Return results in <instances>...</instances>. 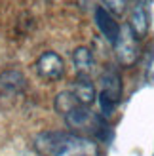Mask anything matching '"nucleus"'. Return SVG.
Wrapping results in <instances>:
<instances>
[{"label":"nucleus","instance_id":"nucleus-1","mask_svg":"<svg viewBox=\"0 0 154 156\" xmlns=\"http://www.w3.org/2000/svg\"><path fill=\"white\" fill-rule=\"evenodd\" d=\"M34 149L40 156H101L93 139L67 131H42L34 137Z\"/></svg>","mask_w":154,"mask_h":156},{"label":"nucleus","instance_id":"nucleus-2","mask_svg":"<svg viewBox=\"0 0 154 156\" xmlns=\"http://www.w3.org/2000/svg\"><path fill=\"white\" fill-rule=\"evenodd\" d=\"M114 50H116V57L122 65L129 67L137 61V57H139V44H137V36L129 29V25L120 27V34H118L116 44H114Z\"/></svg>","mask_w":154,"mask_h":156},{"label":"nucleus","instance_id":"nucleus-3","mask_svg":"<svg viewBox=\"0 0 154 156\" xmlns=\"http://www.w3.org/2000/svg\"><path fill=\"white\" fill-rule=\"evenodd\" d=\"M36 73L44 80H59L65 74V61L55 51H44L36 61Z\"/></svg>","mask_w":154,"mask_h":156},{"label":"nucleus","instance_id":"nucleus-4","mask_svg":"<svg viewBox=\"0 0 154 156\" xmlns=\"http://www.w3.org/2000/svg\"><path fill=\"white\" fill-rule=\"evenodd\" d=\"M95 25H97L99 30H101V34H103L112 46L116 44L118 34H120V25H118V21L114 19V15H110V13L107 12L105 8H101V6L95 10Z\"/></svg>","mask_w":154,"mask_h":156},{"label":"nucleus","instance_id":"nucleus-5","mask_svg":"<svg viewBox=\"0 0 154 156\" xmlns=\"http://www.w3.org/2000/svg\"><path fill=\"white\" fill-rule=\"evenodd\" d=\"M103 95H107L109 99H112L114 103H118L122 97V80L120 74L114 71V69H107V71L101 74V91Z\"/></svg>","mask_w":154,"mask_h":156},{"label":"nucleus","instance_id":"nucleus-6","mask_svg":"<svg viewBox=\"0 0 154 156\" xmlns=\"http://www.w3.org/2000/svg\"><path fill=\"white\" fill-rule=\"evenodd\" d=\"M129 29L133 30V34L137 38H143L149 30V13H147V8H145L143 2H137L131 10V15H129Z\"/></svg>","mask_w":154,"mask_h":156},{"label":"nucleus","instance_id":"nucleus-7","mask_svg":"<svg viewBox=\"0 0 154 156\" xmlns=\"http://www.w3.org/2000/svg\"><path fill=\"white\" fill-rule=\"evenodd\" d=\"M68 90H71L72 95L78 99L82 105H86V107H89V105L95 101V97H97L93 84H91L88 78H78V80H76Z\"/></svg>","mask_w":154,"mask_h":156},{"label":"nucleus","instance_id":"nucleus-8","mask_svg":"<svg viewBox=\"0 0 154 156\" xmlns=\"http://www.w3.org/2000/svg\"><path fill=\"white\" fill-rule=\"evenodd\" d=\"M72 63H74V69L76 73L80 74V78H88V74L91 73V69H93V53H91L88 48H76L72 51Z\"/></svg>","mask_w":154,"mask_h":156},{"label":"nucleus","instance_id":"nucleus-9","mask_svg":"<svg viewBox=\"0 0 154 156\" xmlns=\"http://www.w3.org/2000/svg\"><path fill=\"white\" fill-rule=\"evenodd\" d=\"M25 88V76L19 71H4L0 74V90H4L6 93H19Z\"/></svg>","mask_w":154,"mask_h":156},{"label":"nucleus","instance_id":"nucleus-10","mask_svg":"<svg viewBox=\"0 0 154 156\" xmlns=\"http://www.w3.org/2000/svg\"><path fill=\"white\" fill-rule=\"evenodd\" d=\"M99 108H101V116L103 118H110L114 108H116V103H114L112 99H109L107 95H103V93H99Z\"/></svg>","mask_w":154,"mask_h":156},{"label":"nucleus","instance_id":"nucleus-11","mask_svg":"<svg viewBox=\"0 0 154 156\" xmlns=\"http://www.w3.org/2000/svg\"><path fill=\"white\" fill-rule=\"evenodd\" d=\"M105 4V10L109 12L110 15H122L126 12V6H128V0H103Z\"/></svg>","mask_w":154,"mask_h":156},{"label":"nucleus","instance_id":"nucleus-12","mask_svg":"<svg viewBox=\"0 0 154 156\" xmlns=\"http://www.w3.org/2000/svg\"><path fill=\"white\" fill-rule=\"evenodd\" d=\"M141 2H143V0H141Z\"/></svg>","mask_w":154,"mask_h":156}]
</instances>
